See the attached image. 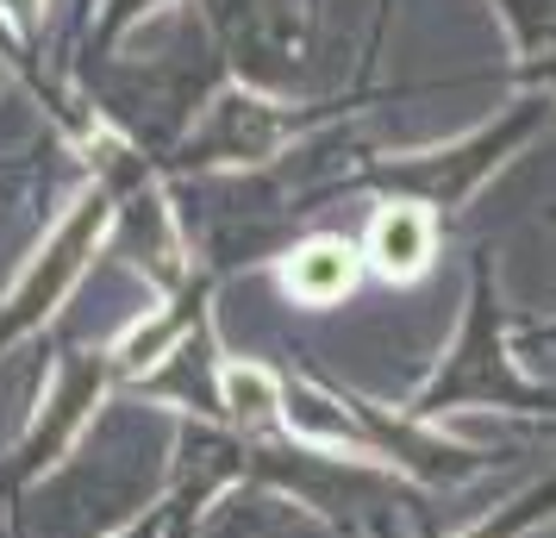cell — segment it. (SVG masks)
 Masks as SVG:
<instances>
[{"instance_id":"1","label":"cell","mask_w":556,"mask_h":538,"mask_svg":"<svg viewBox=\"0 0 556 538\" xmlns=\"http://www.w3.org/2000/svg\"><path fill=\"white\" fill-rule=\"evenodd\" d=\"M538 120H544V101H519V113H513V120L476 132L469 145H451V151H431V157H406V163H394V188H413V195H426L431 207L463 201V195H469V188H476V182L488 176V170H494L513 145H526Z\"/></svg>"},{"instance_id":"2","label":"cell","mask_w":556,"mask_h":538,"mask_svg":"<svg viewBox=\"0 0 556 538\" xmlns=\"http://www.w3.org/2000/svg\"><path fill=\"white\" fill-rule=\"evenodd\" d=\"M431 238H438V220H431L419 201H394L376 213L369 226V257H376L388 276H419L431 257Z\"/></svg>"},{"instance_id":"3","label":"cell","mask_w":556,"mask_h":538,"mask_svg":"<svg viewBox=\"0 0 556 538\" xmlns=\"http://www.w3.org/2000/svg\"><path fill=\"white\" fill-rule=\"evenodd\" d=\"M356 263L344 245H306L294 263H288V288L301 295V301H313V308H326V301H338L344 288H351Z\"/></svg>"},{"instance_id":"4","label":"cell","mask_w":556,"mask_h":538,"mask_svg":"<svg viewBox=\"0 0 556 538\" xmlns=\"http://www.w3.org/2000/svg\"><path fill=\"white\" fill-rule=\"evenodd\" d=\"M226 401H231V413H244V420H263V413L276 408L281 395H276V383H269V370L244 363V370H226Z\"/></svg>"}]
</instances>
